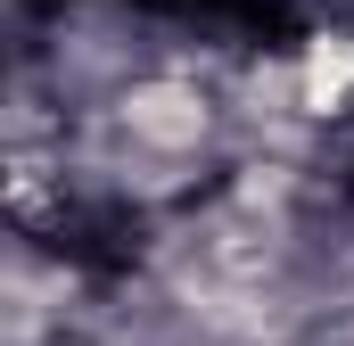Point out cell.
<instances>
[{
  "instance_id": "obj_1",
  "label": "cell",
  "mask_w": 354,
  "mask_h": 346,
  "mask_svg": "<svg viewBox=\"0 0 354 346\" xmlns=\"http://www.w3.org/2000/svg\"><path fill=\"white\" fill-rule=\"evenodd\" d=\"M132 132H140V140L181 149V140H198V132H206V107H198L189 91H140V99H132Z\"/></svg>"
}]
</instances>
